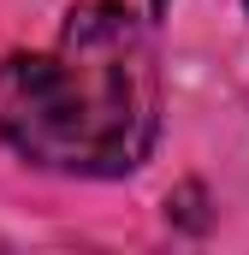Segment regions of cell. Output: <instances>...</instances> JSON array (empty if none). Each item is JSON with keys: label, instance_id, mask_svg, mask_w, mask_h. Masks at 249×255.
<instances>
[{"label": "cell", "instance_id": "6da1fadb", "mask_svg": "<svg viewBox=\"0 0 249 255\" xmlns=\"http://www.w3.org/2000/svg\"><path fill=\"white\" fill-rule=\"evenodd\" d=\"M154 125V48L124 0H77L48 54L0 65V136L36 166L119 178L142 166Z\"/></svg>", "mask_w": 249, "mask_h": 255}]
</instances>
